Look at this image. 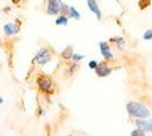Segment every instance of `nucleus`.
Instances as JSON below:
<instances>
[{
    "mask_svg": "<svg viewBox=\"0 0 152 136\" xmlns=\"http://www.w3.org/2000/svg\"><path fill=\"white\" fill-rule=\"evenodd\" d=\"M112 42L117 43L120 49H123V47H124V45H126V42H124V39H123V38H112Z\"/></svg>",
    "mask_w": 152,
    "mask_h": 136,
    "instance_id": "obj_14",
    "label": "nucleus"
},
{
    "mask_svg": "<svg viewBox=\"0 0 152 136\" xmlns=\"http://www.w3.org/2000/svg\"><path fill=\"white\" fill-rule=\"evenodd\" d=\"M37 82H38V86H39V89L42 92L49 93V92L53 90V82H52L50 78L45 77V75H41V77H38Z\"/></svg>",
    "mask_w": 152,
    "mask_h": 136,
    "instance_id": "obj_3",
    "label": "nucleus"
},
{
    "mask_svg": "<svg viewBox=\"0 0 152 136\" xmlns=\"http://www.w3.org/2000/svg\"><path fill=\"white\" fill-rule=\"evenodd\" d=\"M99 50H101V54L105 60H112L115 57V54H113V51H112V49H110V46L107 45L106 42H101V43H99Z\"/></svg>",
    "mask_w": 152,
    "mask_h": 136,
    "instance_id": "obj_6",
    "label": "nucleus"
},
{
    "mask_svg": "<svg viewBox=\"0 0 152 136\" xmlns=\"http://www.w3.org/2000/svg\"><path fill=\"white\" fill-rule=\"evenodd\" d=\"M10 10H11L10 7H4V13H10Z\"/></svg>",
    "mask_w": 152,
    "mask_h": 136,
    "instance_id": "obj_19",
    "label": "nucleus"
},
{
    "mask_svg": "<svg viewBox=\"0 0 152 136\" xmlns=\"http://www.w3.org/2000/svg\"><path fill=\"white\" fill-rule=\"evenodd\" d=\"M69 15H64V14H59V17L56 18V21H55V24L56 25H61V27H64V25H67L69 24Z\"/></svg>",
    "mask_w": 152,
    "mask_h": 136,
    "instance_id": "obj_11",
    "label": "nucleus"
},
{
    "mask_svg": "<svg viewBox=\"0 0 152 136\" xmlns=\"http://www.w3.org/2000/svg\"><path fill=\"white\" fill-rule=\"evenodd\" d=\"M98 61H95V60H91V61H89V64H88V67L91 68V69H95V68L98 67Z\"/></svg>",
    "mask_w": 152,
    "mask_h": 136,
    "instance_id": "obj_18",
    "label": "nucleus"
},
{
    "mask_svg": "<svg viewBox=\"0 0 152 136\" xmlns=\"http://www.w3.org/2000/svg\"><path fill=\"white\" fill-rule=\"evenodd\" d=\"M95 72L99 78H106L107 75H110L112 72V68L107 65L106 63H99L98 64V67L95 68Z\"/></svg>",
    "mask_w": 152,
    "mask_h": 136,
    "instance_id": "obj_7",
    "label": "nucleus"
},
{
    "mask_svg": "<svg viewBox=\"0 0 152 136\" xmlns=\"http://www.w3.org/2000/svg\"><path fill=\"white\" fill-rule=\"evenodd\" d=\"M84 57H85V56H83V54H78V53H73V56H71V60H73L74 63H78V61H81V60H84Z\"/></svg>",
    "mask_w": 152,
    "mask_h": 136,
    "instance_id": "obj_15",
    "label": "nucleus"
},
{
    "mask_svg": "<svg viewBox=\"0 0 152 136\" xmlns=\"http://www.w3.org/2000/svg\"><path fill=\"white\" fill-rule=\"evenodd\" d=\"M73 47L71 46H67L63 51H61V59H64V60H71V56H73Z\"/></svg>",
    "mask_w": 152,
    "mask_h": 136,
    "instance_id": "obj_12",
    "label": "nucleus"
},
{
    "mask_svg": "<svg viewBox=\"0 0 152 136\" xmlns=\"http://www.w3.org/2000/svg\"><path fill=\"white\" fill-rule=\"evenodd\" d=\"M50 60H52V54H50V51H49V49L43 47V49H41L37 54H35L32 61L35 64H38V65H46Z\"/></svg>",
    "mask_w": 152,
    "mask_h": 136,
    "instance_id": "obj_2",
    "label": "nucleus"
},
{
    "mask_svg": "<svg viewBox=\"0 0 152 136\" xmlns=\"http://www.w3.org/2000/svg\"><path fill=\"white\" fill-rule=\"evenodd\" d=\"M137 128H140L144 132H152V121H145V119H138L137 121Z\"/></svg>",
    "mask_w": 152,
    "mask_h": 136,
    "instance_id": "obj_9",
    "label": "nucleus"
},
{
    "mask_svg": "<svg viewBox=\"0 0 152 136\" xmlns=\"http://www.w3.org/2000/svg\"><path fill=\"white\" fill-rule=\"evenodd\" d=\"M69 9L70 6H67L66 3H60V14H64V15H69Z\"/></svg>",
    "mask_w": 152,
    "mask_h": 136,
    "instance_id": "obj_13",
    "label": "nucleus"
},
{
    "mask_svg": "<svg viewBox=\"0 0 152 136\" xmlns=\"http://www.w3.org/2000/svg\"><path fill=\"white\" fill-rule=\"evenodd\" d=\"M131 136H145V132L141 131L140 128H137V129H134V131L131 132Z\"/></svg>",
    "mask_w": 152,
    "mask_h": 136,
    "instance_id": "obj_16",
    "label": "nucleus"
},
{
    "mask_svg": "<svg viewBox=\"0 0 152 136\" xmlns=\"http://www.w3.org/2000/svg\"><path fill=\"white\" fill-rule=\"evenodd\" d=\"M20 1H21V0H13V3H14V4H18Z\"/></svg>",
    "mask_w": 152,
    "mask_h": 136,
    "instance_id": "obj_20",
    "label": "nucleus"
},
{
    "mask_svg": "<svg viewBox=\"0 0 152 136\" xmlns=\"http://www.w3.org/2000/svg\"><path fill=\"white\" fill-rule=\"evenodd\" d=\"M59 1H61V0H59Z\"/></svg>",
    "mask_w": 152,
    "mask_h": 136,
    "instance_id": "obj_23",
    "label": "nucleus"
},
{
    "mask_svg": "<svg viewBox=\"0 0 152 136\" xmlns=\"http://www.w3.org/2000/svg\"><path fill=\"white\" fill-rule=\"evenodd\" d=\"M69 18H73V20H75V21H80V20H81L80 11L75 9V7H73V6H70V9H69Z\"/></svg>",
    "mask_w": 152,
    "mask_h": 136,
    "instance_id": "obj_10",
    "label": "nucleus"
},
{
    "mask_svg": "<svg viewBox=\"0 0 152 136\" xmlns=\"http://www.w3.org/2000/svg\"><path fill=\"white\" fill-rule=\"evenodd\" d=\"M127 109V113H129L130 117L138 118V119H142V118H148L151 115V111L147 106H144L142 103H137V101H131V103H127L126 106Z\"/></svg>",
    "mask_w": 152,
    "mask_h": 136,
    "instance_id": "obj_1",
    "label": "nucleus"
},
{
    "mask_svg": "<svg viewBox=\"0 0 152 136\" xmlns=\"http://www.w3.org/2000/svg\"><path fill=\"white\" fill-rule=\"evenodd\" d=\"M4 103V100H3V97H0V104H3Z\"/></svg>",
    "mask_w": 152,
    "mask_h": 136,
    "instance_id": "obj_21",
    "label": "nucleus"
},
{
    "mask_svg": "<svg viewBox=\"0 0 152 136\" xmlns=\"http://www.w3.org/2000/svg\"><path fill=\"white\" fill-rule=\"evenodd\" d=\"M67 136H73V135H67Z\"/></svg>",
    "mask_w": 152,
    "mask_h": 136,
    "instance_id": "obj_22",
    "label": "nucleus"
},
{
    "mask_svg": "<svg viewBox=\"0 0 152 136\" xmlns=\"http://www.w3.org/2000/svg\"><path fill=\"white\" fill-rule=\"evenodd\" d=\"M3 32L6 36H15L20 32V24L17 22H7L3 27Z\"/></svg>",
    "mask_w": 152,
    "mask_h": 136,
    "instance_id": "obj_5",
    "label": "nucleus"
},
{
    "mask_svg": "<svg viewBox=\"0 0 152 136\" xmlns=\"http://www.w3.org/2000/svg\"><path fill=\"white\" fill-rule=\"evenodd\" d=\"M144 39H145V41H152V29H148V31L144 33Z\"/></svg>",
    "mask_w": 152,
    "mask_h": 136,
    "instance_id": "obj_17",
    "label": "nucleus"
},
{
    "mask_svg": "<svg viewBox=\"0 0 152 136\" xmlns=\"http://www.w3.org/2000/svg\"><path fill=\"white\" fill-rule=\"evenodd\" d=\"M60 3L59 0H48L46 4V14L49 15H59L60 14Z\"/></svg>",
    "mask_w": 152,
    "mask_h": 136,
    "instance_id": "obj_4",
    "label": "nucleus"
},
{
    "mask_svg": "<svg viewBox=\"0 0 152 136\" xmlns=\"http://www.w3.org/2000/svg\"><path fill=\"white\" fill-rule=\"evenodd\" d=\"M87 4H88V9L91 10V13L95 14L98 20H102V11L99 9V4H98L96 0H87Z\"/></svg>",
    "mask_w": 152,
    "mask_h": 136,
    "instance_id": "obj_8",
    "label": "nucleus"
}]
</instances>
